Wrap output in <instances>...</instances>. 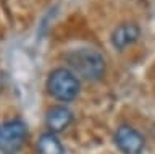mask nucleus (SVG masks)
Here are the masks:
<instances>
[{
    "label": "nucleus",
    "instance_id": "nucleus-5",
    "mask_svg": "<svg viewBox=\"0 0 155 154\" xmlns=\"http://www.w3.org/2000/svg\"><path fill=\"white\" fill-rule=\"evenodd\" d=\"M140 37V28L136 23H123L116 26L111 33V46L116 50H124L126 47L133 46Z\"/></svg>",
    "mask_w": 155,
    "mask_h": 154
},
{
    "label": "nucleus",
    "instance_id": "nucleus-3",
    "mask_svg": "<svg viewBox=\"0 0 155 154\" xmlns=\"http://www.w3.org/2000/svg\"><path fill=\"white\" fill-rule=\"evenodd\" d=\"M28 139V125L19 118L0 123V151L3 154H16Z\"/></svg>",
    "mask_w": 155,
    "mask_h": 154
},
{
    "label": "nucleus",
    "instance_id": "nucleus-4",
    "mask_svg": "<svg viewBox=\"0 0 155 154\" xmlns=\"http://www.w3.org/2000/svg\"><path fill=\"white\" fill-rule=\"evenodd\" d=\"M115 143L124 154H142L145 139L136 128L129 125H121L115 132Z\"/></svg>",
    "mask_w": 155,
    "mask_h": 154
},
{
    "label": "nucleus",
    "instance_id": "nucleus-7",
    "mask_svg": "<svg viewBox=\"0 0 155 154\" xmlns=\"http://www.w3.org/2000/svg\"><path fill=\"white\" fill-rule=\"evenodd\" d=\"M37 151L39 154H65L61 141L58 139L55 133L45 132L41 135L37 141Z\"/></svg>",
    "mask_w": 155,
    "mask_h": 154
},
{
    "label": "nucleus",
    "instance_id": "nucleus-2",
    "mask_svg": "<svg viewBox=\"0 0 155 154\" xmlns=\"http://www.w3.org/2000/svg\"><path fill=\"white\" fill-rule=\"evenodd\" d=\"M81 89L79 78L70 68H55L47 78V91L53 99L60 102H71L78 98Z\"/></svg>",
    "mask_w": 155,
    "mask_h": 154
},
{
    "label": "nucleus",
    "instance_id": "nucleus-6",
    "mask_svg": "<svg viewBox=\"0 0 155 154\" xmlns=\"http://www.w3.org/2000/svg\"><path fill=\"white\" fill-rule=\"evenodd\" d=\"M73 123V112L65 105H55L48 109L45 115V127L50 133H60Z\"/></svg>",
    "mask_w": 155,
    "mask_h": 154
},
{
    "label": "nucleus",
    "instance_id": "nucleus-1",
    "mask_svg": "<svg viewBox=\"0 0 155 154\" xmlns=\"http://www.w3.org/2000/svg\"><path fill=\"white\" fill-rule=\"evenodd\" d=\"M65 60L73 73L87 81H99L105 76L107 62L99 50L92 47L71 49L65 55Z\"/></svg>",
    "mask_w": 155,
    "mask_h": 154
}]
</instances>
